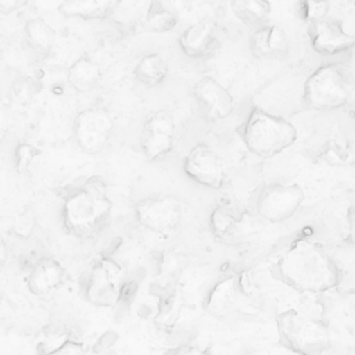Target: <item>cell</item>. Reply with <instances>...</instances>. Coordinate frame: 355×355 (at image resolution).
Wrapping results in <instances>:
<instances>
[{
	"label": "cell",
	"instance_id": "1",
	"mask_svg": "<svg viewBox=\"0 0 355 355\" xmlns=\"http://www.w3.org/2000/svg\"><path fill=\"white\" fill-rule=\"evenodd\" d=\"M273 275L300 293L319 294L336 288L341 270L326 250L308 239H298L273 265Z\"/></svg>",
	"mask_w": 355,
	"mask_h": 355
},
{
	"label": "cell",
	"instance_id": "2",
	"mask_svg": "<svg viewBox=\"0 0 355 355\" xmlns=\"http://www.w3.org/2000/svg\"><path fill=\"white\" fill-rule=\"evenodd\" d=\"M110 211L111 200L107 184L93 176L65 197L61 212L62 223L69 234L89 237L103 227Z\"/></svg>",
	"mask_w": 355,
	"mask_h": 355
},
{
	"label": "cell",
	"instance_id": "3",
	"mask_svg": "<svg viewBox=\"0 0 355 355\" xmlns=\"http://www.w3.org/2000/svg\"><path fill=\"white\" fill-rule=\"evenodd\" d=\"M354 89L351 69L343 62H329L318 67L305 79L302 100L313 110H337L348 103Z\"/></svg>",
	"mask_w": 355,
	"mask_h": 355
},
{
	"label": "cell",
	"instance_id": "4",
	"mask_svg": "<svg viewBox=\"0 0 355 355\" xmlns=\"http://www.w3.org/2000/svg\"><path fill=\"white\" fill-rule=\"evenodd\" d=\"M245 147L261 158H272L291 147L297 137V128L287 119L254 107L241 132Z\"/></svg>",
	"mask_w": 355,
	"mask_h": 355
},
{
	"label": "cell",
	"instance_id": "5",
	"mask_svg": "<svg viewBox=\"0 0 355 355\" xmlns=\"http://www.w3.org/2000/svg\"><path fill=\"white\" fill-rule=\"evenodd\" d=\"M282 343L300 355H323L330 334L322 320L297 309H286L276 318Z\"/></svg>",
	"mask_w": 355,
	"mask_h": 355
},
{
	"label": "cell",
	"instance_id": "6",
	"mask_svg": "<svg viewBox=\"0 0 355 355\" xmlns=\"http://www.w3.org/2000/svg\"><path fill=\"white\" fill-rule=\"evenodd\" d=\"M135 214L141 226L159 236H172L182 220V205L176 197L154 196L140 200Z\"/></svg>",
	"mask_w": 355,
	"mask_h": 355
},
{
	"label": "cell",
	"instance_id": "7",
	"mask_svg": "<svg viewBox=\"0 0 355 355\" xmlns=\"http://www.w3.org/2000/svg\"><path fill=\"white\" fill-rule=\"evenodd\" d=\"M305 200L304 189L297 183H272L262 189L257 200L258 215L279 223L291 218Z\"/></svg>",
	"mask_w": 355,
	"mask_h": 355
},
{
	"label": "cell",
	"instance_id": "8",
	"mask_svg": "<svg viewBox=\"0 0 355 355\" xmlns=\"http://www.w3.org/2000/svg\"><path fill=\"white\" fill-rule=\"evenodd\" d=\"M123 270L118 262L111 258H100L90 269L86 298L90 304L100 308L114 306L121 295Z\"/></svg>",
	"mask_w": 355,
	"mask_h": 355
},
{
	"label": "cell",
	"instance_id": "9",
	"mask_svg": "<svg viewBox=\"0 0 355 355\" xmlns=\"http://www.w3.org/2000/svg\"><path fill=\"white\" fill-rule=\"evenodd\" d=\"M114 121L104 108H86L73 122V135L80 150L90 155L98 154L110 140Z\"/></svg>",
	"mask_w": 355,
	"mask_h": 355
},
{
	"label": "cell",
	"instance_id": "10",
	"mask_svg": "<svg viewBox=\"0 0 355 355\" xmlns=\"http://www.w3.org/2000/svg\"><path fill=\"white\" fill-rule=\"evenodd\" d=\"M183 171L191 180L209 189H220L226 179L225 162L204 143L190 148L183 161Z\"/></svg>",
	"mask_w": 355,
	"mask_h": 355
},
{
	"label": "cell",
	"instance_id": "11",
	"mask_svg": "<svg viewBox=\"0 0 355 355\" xmlns=\"http://www.w3.org/2000/svg\"><path fill=\"white\" fill-rule=\"evenodd\" d=\"M175 129V119L166 110H158L147 116L140 139L147 159H159L173 150Z\"/></svg>",
	"mask_w": 355,
	"mask_h": 355
},
{
	"label": "cell",
	"instance_id": "12",
	"mask_svg": "<svg viewBox=\"0 0 355 355\" xmlns=\"http://www.w3.org/2000/svg\"><path fill=\"white\" fill-rule=\"evenodd\" d=\"M308 37L312 49L322 55H334L355 47V37L340 21L327 17L308 24Z\"/></svg>",
	"mask_w": 355,
	"mask_h": 355
},
{
	"label": "cell",
	"instance_id": "13",
	"mask_svg": "<svg viewBox=\"0 0 355 355\" xmlns=\"http://www.w3.org/2000/svg\"><path fill=\"white\" fill-rule=\"evenodd\" d=\"M193 94L204 115L211 121L226 119L234 108L230 92L212 76L201 78L194 85Z\"/></svg>",
	"mask_w": 355,
	"mask_h": 355
},
{
	"label": "cell",
	"instance_id": "14",
	"mask_svg": "<svg viewBox=\"0 0 355 355\" xmlns=\"http://www.w3.org/2000/svg\"><path fill=\"white\" fill-rule=\"evenodd\" d=\"M216 46V24L211 18L197 21L179 36V47L190 58L208 57L214 53Z\"/></svg>",
	"mask_w": 355,
	"mask_h": 355
},
{
	"label": "cell",
	"instance_id": "15",
	"mask_svg": "<svg viewBox=\"0 0 355 355\" xmlns=\"http://www.w3.org/2000/svg\"><path fill=\"white\" fill-rule=\"evenodd\" d=\"M244 294L243 275L226 276L211 288L204 301V309L214 318H225L233 312L239 297Z\"/></svg>",
	"mask_w": 355,
	"mask_h": 355
},
{
	"label": "cell",
	"instance_id": "16",
	"mask_svg": "<svg viewBox=\"0 0 355 355\" xmlns=\"http://www.w3.org/2000/svg\"><path fill=\"white\" fill-rule=\"evenodd\" d=\"M250 49L257 58L277 60L288 53V39L280 26L266 24L254 29L250 37Z\"/></svg>",
	"mask_w": 355,
	"mask_h": 355
},
{
	"label": "cell",
	"instance_id": "17",
	"mask_svg": "<svg viewBox=\"0 0 355 355\" xmlns=\"http://www.w3.org/2000/svg\"><path fill=\"white\" fill-rule=\"evenodd\" d=\"M65 270L62 265L50 257H43L37 259L28 275L26 287L37 297H43L54 291L64 280Z\"/></svg>",
	"mask_w": 355,
	"mask_h": 355
},
{
	"label": "cell",
	"instance_id": "18",
	"mask_svg": "<svg viewBox=\"0 0 355 355\" xmlns=\"http://www.w3.org/2000/svg\"><path fill=\"white\" fill-rule=\"evenodd\" d=\"M116 7L118 3L111 0H67L58 6V12L68 18L104 19L108 18Z\"/></svg>",
	"mask_w": 355,
	"mask_h": 355
},
{
	"label": "cell",
	"instance_id": "19",
	"mask_svg": "<svg viewBox=\"0 0 355 355\" xmlns=\"http://www.w3.org/2000/svg\"><path fill=\"white\" fill-rule=\"evenodd\" d=\"M67 80L72 89L79 93H87L97 87L101 80V69L97 62L89 57L75 60L67 72Z\"/></svg>",
	"mask_w": 355,
	"mask_h": 355
},
{
	"label": "cell",
	"instance_id": "20",
	"mask_svg": "<svg viewBox=\"0 0 355 355\" xmlns=\"http://www.w3.org/2000/svg\"><path fill=\"white\" fill-rule=\"evenodd\" d=\"M24 36L28 46L40 55L49 54L55 44V31L40 17L26 21L24 26Z\"/></svg>",
	"mask_w": 355,
	"mask_h": 355
},
{
	"label": "cell",
	"instance_id": "21",
	"mask_svg": "<svg viewBox=\"0 0 355 355\" xmlns=\"http://www.w3.org/2000/svg\"><path fill=\"white\" fill-rule=\"evenodd\" d=\"M135 78L147 87L162 83L168 73V62L159 53L144 54L135 67Z\"/></svg>",
	"mask_w": 355,
	"mask_h": 355
},
{
	"label": "cell",
	"instance_id": "22",
	"mask_svg": "<svg viewBox=\"0 0 355 355\" xmlns=\"http://www.w3.org/2000/svg\"><path fill=\"white\" fill-rule=\"evenodd\" d=\"M233 14L247 26L254 29L266 25L268 18L272 12L269 1L262 0H236L230 3Z\"/></svg>",
	"mask_w": 355,
	"mask_h": 355
},
{
	"label": "cell",
	"instance_id": "23",
	"mask_svg": "<svg viewBox=\"0 0 355 355\" xmlns=\"http://www.w3.org/2000/svg\"><path fill=\"white\" fill-rule=\"evenodd\" d=\"M182 306H183V298H182L180 290L173 288L168 291L159 301L158 312L154 319L155 324L164 330L173 329V326L176 324L180 316Z\"/></svg>",
	"mask_w": 355,
	"mask_h": 355
},
{
	"label": "cell",
	"instance_id": "24",
	"mask_svg": "<svg viewBox=\"0 0 355 355\" xmlns=\"http://www.w3.org/2000/svg\"><path fill=\"white\" fill-rule=\"evenodd\" d=\"M178 25L176 15L161 3L150 4L141 21V29L153 33H165L175 29Z\"/></svg>",
	"mask_w": 355,
	"mask_h": 355
},
{
	"label": "cell",
	"instance_id": "25",
	"mask_svg": "<svg viewBox=\"0 0 355 355\" xmlns=\"http://www.w3.org/2000/svg\"><path fill=\"white\" fill-rule=\"evenodd\" d=\"M239 225L237 215L226 205H216L209 214V229L214 237L225 240L230 237Z\"/></svg>",
	"mask_w": 355,
	"mask_h": 355
},
{
	"label": "cell",
	"instance_id": "26",
	"mask_svg": "<svg viewBox=\"0 0 355 355\" xmlns=\"http://www.w3.org/2000/svg\"><path fill=\"white\" fill-rule=\"evenodd\" d=\"M71 338V333L65 330H47L37 337L35 348L37 355H51Z\"/></svg>",
	"mask_w": 355,
	"mask_h": 355
},
{
	"label": "cell",
	"instance_id": "27",
	"mask_svg": "<svg viewBox=\"0 0 355 355\" xmlns=\"http://www.w3.org/2000/svg\"><path fill=\"white\" fill-rule=\"evenodd\" d=\"M158 268H159L161 275H164L166 277H173L184 268V257H183V254H180L175 250L165 251L159 258Z\"/></svg>",
	"mask_w": 355,
	"mask_h": 355
},
{
	"label": "cell",
	"instance_id": "28",
	"mask_svg": "<svg viewBox=\"0 0 355 355\" xmlns=\"http://www.w3.org/2000/svg\"><path fill=\"white\" fill-rule=\"evenodd\" d=\"M36 92H37V85L29 76H22L14 82L12 94L18 103H22V104L29 103L36 94Z\"/></svg>",
	"mask_w": 355,
	"mask_h": 355
},
{
	"label": "cell",
	"instance_id": "29",
	"mask_svg": "<svg viewBox=\"0 0 355 355\" xmlns=\"http://www.w3.org/2000/svg\"><path fill=\"white\" fill-rule=\"evenodd\" d=\"M39 154V150L31 143H21L15 150V169L19 173H25L33 161V158Z\"/></svg>",
	"mask_w": 355,
	"mask_h": 355
},
{
	"label": "cell",
	"instance_id": "30",
	"mask_svg": "<svg viewBox=\"0 0 355 355\" xmlns=\"http://www.w3.org/2000/svg\"><path fill=\"white\" fill-rule=\"evenodd\" d=\"M300 7H301V14L308 24L326 18L329 11L327 1H305Z\"/></svg>",
	"mask_w": 355,
	"mask_h": 355
},
{
	"label": "cell",
	"instance_id": "31",
	"mask_svg": "<svg viewBox=\"0 0 355 355\" xmlns=\"http://www.w3.org/2000/svg\"><path fill=\"white\" fill-rule=\"evenodd\" d=\"M33 226H35V215H33L32 211L25 209V211L15 215L12 230L17 236L28 237V236H31V233L33 230Z\"/></svg>",
	"mask_w": 355,
	"mask_h": 355
},
{
	"label": "cell",
	"instance_id": "32",
	"mask_svg": "<svg viewBox=\"0 0 355 355\" xmlns=\"http://www.w3.org/2000/svg\"><path fill=\"white\" fill-rule=\"evenodd\" d=\"M51 355H86V345L79 340L71 338Z\"/></svg>",
	"mask_w": 355,
	"mask_h": 355
},
{
	"label": "cell",
	"instance_id": "33",
	"mask_svg": "<svg viewBox=\"0 0 355 355\" xmlns=\"http://www.w3.org/2000/svg\"><path fill=\"white\" fill-rule=\"evenodd\" d=\"M345 225H347V236H345V241L355 247V205H351L347 209L345 214Z\"/></svg>",
	"mask_w": 355,
	"mask_h": 355
},
{
	"label": "cell",
	"instance_id": "34",
	"mask_svg": "<svg viewBox=\"0 0 355 355\" xmlns=\"http://www.w3.org/2000/svg\"><path fill=\"white\" fill-rule=\"evenodd\" d=\"M25 4L26 1L24 0H0V14H11Z\"/></svg>",
	"mask_w": 355,
	"mask_h": 355
},
{
	"label": "cell",
	"instance_id": "35",
	"mask_svg": "<svg viewBox=\"0 0 355 355\" xmlns=\"http://www.w3.org/2000/svg\"><path fill=\"white\" fill-rule=\"evenodd\" d=\"M171 355H204V352L194 345H180L171 352Z\"/></svg>",
	"mask_w": 355,
	"mask_h": 355
},
{
	"label": "cell",
	"instance_id": "36",
	"mask_svg": "<svg viewBox=\"0 0 355 355\" xmlns=\"http://www.w3.org/2000/svg\"><path fill=\"white\" fill-rule=\"evenodd\" d=\"M7 259H8V248L3 237L0 236V269H3V266L7 263Z\"/></svg>",
	"mask_w": 355,
	"mask_h": 355
},
{
	"label": "cell",
	"instance_id": "37",
	"mask_svg": "<svg viewBox=\"0 0 355 355\" xmlns=\"http://www.w3.org/2000/svg\"><path fill=\"white\" fill-rule=\"evenodd\" d=\"M344 355H355V347H352V348H349Z\"/></svg>",
	"mask_w": 355,
	"mask_h": 355
},
{
	"label": "cell",
	"instance_id": "38",
	"mask_svg": "<svg viewBox=\"0 0 355 355\" xmlns=\"http://www.w3.org/2000/svg\"><path fill=\"white\" fill-rule=\"evenodd\" d=\"M0 306H1V295H0Z\"/></svg>",
	"mask_w": 355,
	"mask_h": 355
}]
</instances>
